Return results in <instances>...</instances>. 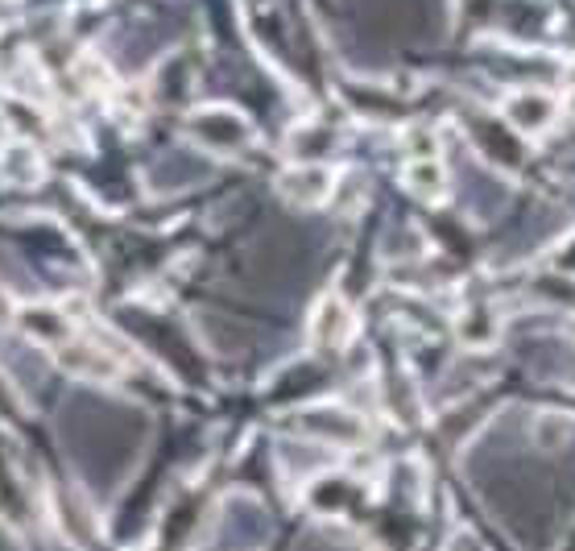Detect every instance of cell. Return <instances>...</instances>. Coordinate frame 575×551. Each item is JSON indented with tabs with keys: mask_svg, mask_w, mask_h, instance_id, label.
<instances>
[{
	"mask_svg": "<svg viewBox=\"0 0 575 551\" xmlns=\"http://www.w3.org/2000/svg\"><path fill=\"white\" fill-rule=\"evenodd\" d=\"M315 336H319V340H327V345H336V340H343V336H348V312H343L336 299H327L324 307H319V324H315Z\"/></svg>",
	"mask_w": 575,
	"mask_h": 551,
	"instance_id": "cell-2",
	"label": "cell"
},
{
	"mask_svg": "<svg viewBox=\"0 0 575 551\" xmlns=\"http://www.w3.org/2000/svg\"><path fill=\"white\" fill-rule=\"evenodd\" d=\"M555 266L572 269V274H575V236L567 241V245H559V249H555Z\"/></svg>",
	"mask_w": 575,
	"mask_h": 551,
	"instance_id": "cell-5",
	"label": "cell"
},
{
	"mask_svg": "<svg viewBox=\"0 0 575 551\" xmlns=\"http://www.w3.org/2000/svg\"><path fill=\"white\" fill-rule=\"evenodd\" d=\"M555 112H559V104H555V95L546 92H513L510 100H505V116H510L513 125L522 129V133H546L551 129V121H555Z\"/></svg>",
	"mask_w": 575,
	"mask_h": 551,
	"instance_id": "cell-1",
	"label": "cell"
},
{
	"mask_svg": "<svg viewBox=\"0 0 575 551\" xmlns=\"http://www.w3.org/2000/svg\"><path fill=\"white\" fill-rule=\"evenodd\" d=\"M410 183L419 187V195L439 200V187H443V166H439L435 157H419V162L410 166Z\"/></svg>",
	"mask_w": 575,
	"mask_h": 551,
	"instance_id": "cell-3",
	"label": "cell"
},
{
	"mask_svg": "<svg viewBox=\"0 0 575 551\" xmlns=\"http://www.w3.org/2000/svg\"><path fill=\"white\" fill-rule=\"evenodd\" d=\"M290 183H295V187H290V191H295L298 200H324V195H327V174H324V171L295 174Z\"/></svg>",
	"mask_w": 575,
	"mask_h": 551,
	"instance_id": "cell-4",
	"label": "cell"
}]
</instances>
